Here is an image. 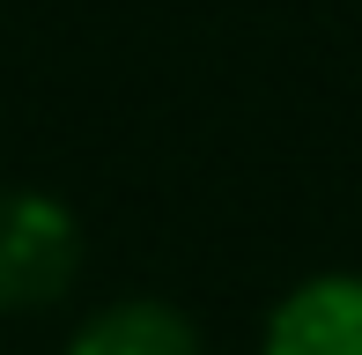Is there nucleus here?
Segmentation results:
<instances>
[{
	"label": "nucleus",
	"mask_w": 362,
	"mask_h": 355,
	"mask_svg": "<svg viewBox=\"0 0 362 355\" xmlns=\"http://www.w3.org/2000/svg\"><path fill=\"white\" fill-rule=\"evenodd\" d=\"M81 274V222L37 185L0 192V311H52Z\"/></svg>",
	"instance_id": "1"
},
{
	"label": "nucleus",
	"mask_w": 362,
	"mask_h": 355,
	"mask_svg": "<svg viewBox=\"0 0 362 355\" xmlns=\"http://www.w3.org/2000/svg\"><path fill=\"white\" fill-rule=\"evenodd\" d=\"M67 355H207L200 326L163 296H119L74 326Z\"/></svg>",
	"instance_id": "3"
},
{
	"label": "nucleus",
	"mask_w": 362,
	"mask_h": 355,
	"mask_svg": "<svg viewBox=\"0 0 362 355\" xmlns=\"http://www.w3.org/2000/svg\"><path fill=\"white\" fill-rule=\"evenodd\" d=\"M259 355H362V274H310L267 311Z\"/></svg>",
	"instance_id": "2"
}]
</instances>
